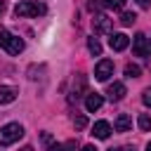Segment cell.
<instances>
[{
  "instance_id": "5b68a950",
  "label": "cell",
  "mask_w": 151,
  "mask_h": 151,
  "mask_svg": "<svg viewBox=\"0 0 151 151\" xmlns=\"http://www.w3.org/2000/svg\"><path fill=\"white\" fill-rule=\"evenodd\" d=\"M132 50H134V54H137V57H149V54H151L149 38H146L144 33H137V35H134V40H132Z\"/></svg>"
},
{
  "instance_id": "30bf717a",
  "label": "cell",
  "mask_w": 151,
  "mask_h": 151,
  "mask_svg": "<svg viewBox=\"0 0 151 151\" xmlns=\"http://www.w3.org/2000/svg\"><path fill=\"white\" fill-rule=\"evenodd\" d=\"M85 85H87V80H85V76H76V80H73V90H71V94H68V99L71 101H76L78 97H83L80 92H85Z\"/></svg>"
},
{
  "instance_id": "603a6c76",
  "label": "cell",
  "mask_w": 151,
  "mask_h": 151,
  "mask_svg": "<svg viewBox=\"0 0 151 151\" xmlns=\"http://www.w3.org/2000/svg\"><path fill=\"white\" fill-rule=\"evenodd\" d=\"M80 151H97V149H94V146H92V144H87V146H83V149H80Z\"/></svg>"
},
{
  "instance_id": "8992f818",
  "label": "cell",
  "mask_w": 151,
  "mask_h": 151,
  "mask_svg": "<svg viewBox=\"0 0 151 151\" xmlns=\"http://www.w3.org/2000/svg\"><path fill=\"white\" fill-rule=\"evenodd\" d=\"M92 28H94V33H111V19L106 14H94Z\"/></svg>"
},
{
  "instance_id": "6da1fadb",
  "label": "cell",
  "mask_w": 151,
  "mask_h": 151,
  "mask_svg": "<svg viewBox=\"0 0 151 151\" xmlns=\"http://www.w3.org/2000/svg\"><path fill=\"white\" fill-rule=\"evenodd\" d=\"M24 137V127L19 123H7L0 127V146H9Z\"/></svg>"
},
{
  "instance_id": "484cf974",
  "label": "cell",
  "mask_w": 151,
  "mask_h": 151,
  "mask_svg": "<svg viewBox=\"0 0 151 151\" xmlns=\"http://www.w3.org/2000/svg\"><path fill=\"white\" fill-rule=\"evenodd\" d=\"M123 151H134V146H123Z\"/></svg>"
},
{
  "instance_id": "2e32d148",
  "label": "cell",
  "mask_w": 151,
  "mask_h": 151,
  "mask_svg": "<svg viewBox=\"0 0 151 151\" xmlns=\"http://www.w3.org/2000/svg\"><path fill=\"white\" fill-rule=\"evenodd\" d=\"M50 151H76V142H64V144H50Z\"/></svg>"
},
{
  "instance_id": "ac0fdd59",
  "label": "cell",
  "mask_w": 151,
  "mask_h": 151,
  "mask_svg": "<svg viewBox=\"0 0 151 151\" xmlns=\"http://www.w3.org/2000/svg\"><path fill=\"white\" fill-rule=\"evenodd\" d=\"M134 21H137V14H134V12H123V14H120V24H123V26H132Z\"/></svg>"
},
{
  "instance_id": "9a60e30c",
  "label": "cell",
  "mask_w": 151,
  "mask_h": 151,
  "mask_svg": "<svg viewBox=\"0 0 151 151\" xmlns=\"http://www.w3.org/2000/svg\"><path fill=\"white\" fill-rule=\"evenodd\" d=\"M101 2V9H123L125 7V0H99Z\"/></svg>"
},
{
  "instance_id": "8fae6325",
  "label": "cell",
  "mask_w": 151,
  "mask_h": 151,
  "mask_svg": "<svg viewBox=\"0 0 151 151\" xmlns=\"http://www.w3.org/2000/svg\"><path fill=\"white\" fill-rule=\"evenodd\" d=\"M106 94H109L111 101H120V99L125 97V85H123V83H111V85L106 87Z\"/></svg>"
},
{
  "instance_id": "5bb4252c",
  "label": "cell",
  "mask_w": 151,
  "mask_h": 151,
  "mask_svg": "<svg viewBox=\"0 0 151 151\" xmlns=\"http://www.w3.org/2000/svg\"><path fill=\"white\" fill-rule=\"evenodd\" d=\"M87 50H90V54H94V57H99L101 54V42L92 35V38H87Z\"/></svg>"
},
{
  "instance_id": "3957f363",
  "label": "cell",
  "mask_w": 151,
  "mask_h": 151,
  "mask_svg": "<svg viewBox=\"0 0 151 151\" xmlns=\"http://www.w3.org/2000/svg\"><path fill=\"white\" fill-rule=\"evenodd\" d=\"M0 47L9 54H19L24 50V40L19 35H12L9 31H0Z\"/></svg>"
},
{
  "instance_id": "9c48e42d",
  "label": "cell",
  "mask_w": 151,
  "mask_h": 151,
  "mask_svg": "<svg viewBox=\"0 0 151 151\" xmlns=\"http://www.w3.org/2000/svg\"><path fill=\"white\" fill-rule=\"evenodd\" d=\"M101 104H104V97H101V94H97V92H90V94L85 97V109H87L90 113L99 111V109H101Z\"/></svg>"
},
{
  "instance_id": "cb8c5ba5",
  "label": "cell",
  "mask_w": 151,
  "mask_h": 151,
  "mask_svg": "<svg viewBox=\"0 0 151 151\" xmlns=\"http://www.w3.org/2000/svg\"><path fill=\"white\" fill-rule=\"evenodd\" d=\"M19 151H33V146H21Z\"/></svg>"
},
{
  "instance_id": "7a4b0ae2",
  "label": "cell",
  "mask_w": 151,
  "mask_h": 151,
  "mask_svg": "<svg viewBox=\"0 0 151 151\" xmlns=\"http://www.w3.org/2000/svg\"><path fill=\"white\" fill-rule=\"evenodd\" d=\"M45 12H47V7L42 2H31V0H21L14 7V14L17 17H42Z\"/></svg>"
},
{
  "instance_id": "7402d4cb",
  "label": "cell",
  "mask_w": 151,
  "mask_h": 151,
  "mask_svg": "<svg viewBox=\"0 0 151 151\" xmlns=\"http://www.w3.org/2000/svg\"><path fill=\"white\" fill-rule=\"evenodd\" d=\"M137 2H139V7H142V9H146V7L151 5V0H137Z\"/></svg>"
},
{
  "instance_id": "ffe728a7",
  "label": "cell",
  "mask_w": 151,
  "mask_h": 151,
  "mask_svg": "<svg viewBox=\"0 0 151 151\" xmlns=\"http://www.w3.org/2000/svg\"><path fill=\"white\" fill-rule=\"evenodd\" d=\"M73 123H76V127H78V130H83V127L87 125V118H85V116H76V118H73Z\"/></svg>"
},
{
  "instance_id": "f1b7e54d",
  "label": "cell",
  "mask_w": 151,
  "mask_h": 151,
  "mask_svg": "<svg viewBox=\"0 0 151 151\" xmlns=\"http://www.w3.org/2000/svg\"><path fill=\"white\" fill-rule=\"evenodd\" d=\"M149 47H151V42H149Z\"/></svg>"
},
{
  "instance_id": "44dd1931",
  "label": "cell",
  "mask_w": 151,
  "mask_h": 151,
  "mask_svg": "<svg viewBox=\"0 0 151 151\" xmlns=\"http://www.w3.org/2000/svg\"><path fill=\"white\" fill-rule=\"evenodd\" d=\"M142 101H144V104L151 109V87H146V90L142 92Z\"/></svg>"
},
{
  "instance_id": "7c38bea8",
  "label": "cell",
  "mask_w": 151,
  "mask_h": 151,
  "mask_svg": "<svg viewBox=\"0 0 151 151\" xmlns=\"http://www.w3.org/2000/svg\"><path fill=\"white\" fill-rule=\"evenodd\" d=\"M130 127H132V118H130L127 113H120V116L113 120V130H116V132H127Z\"/></svg>"
},
{
  "instance_id": "277c9868",
  "label": "cell",
  "mask_w": 151,
  "mask_h": 151,
  "mask_svg": "<svg viewBox=\"0 0 151 151\" xmlns=\"http://www.w3.org/2000/svg\"><path fill=\"white\" fill-rule=\"evenodd\" d=\"M111 76H113V61H111V59H101V61L94 66V78H97L99 83H106Z\"/></svg>"
},
{
  "instance_id": "d6986e66",
  "label": "cell",
  "mask_w": 151,
  "mask_h": 151,
  "mask_svg": "<svg viewBox=\"0 0 151 151\" xmlns=\"http://www.w3.org/2000/svg\"><path fill=\"white\" fill-rule=\"evenodd\" d=\"M139 73H142V68H139L137 64H127V66H125V76H127V78H139Z\"/></svg>"
},
{
  "instance_id": "52a82bcc",
  "label": "cell",
  "mask_w": 151,
  "mask_h": 151,
  "mask_svg": "<svg viewBox=\"0 0 151 151\" xmlns=\"http://www.w3.org/2000/svg\"><path fill=\"white\" fill-rule=\"evenodd\" d=\"M109 45H111V50H116V52H123V50L130 45V38H127L125 33H111V38H109Z\"/></svg>"
},
{
  "instance_id": "4fadbf2b",
  "label": "cell",
  "mask_w": 151,
  "mask_h": 151,
  "mask_svg": "<svg viewBox=\"0 0 151 151\" xmlns=\"http://www.w3.org/2000/svg\"><path fill=\"white\" fill-rule=\"evenodd\" d=\"M17 99V87L12 85H0V104H12Z\"/></svg>"
},
{
  "instance_id": "4316f807",
  "label": "cell",
  "mask_w": 151,
  "mask_h": 151,
  "mask_svg": "<svg viewBox=\"0 0 151 151\" xmlns=\"http://www.w3.org/2000/svg\"><path fill=\"white\" fill-rule=\"evenodd\" d=\"M146 151H151V142H149V144H146Z\"/></svg>"
},
{
  "instance_id": "83f0119b",
  "label": "cell",
  "mask_w": 151,
  "mask_h": 151,
  "mask_svg": "<svg viewBox=\"0 0 151 151\" xmlns=\"http://www.w3.org/2000/svg\"><path fill=\"white\" fill-rule=\"evenodd\" d=\"M109 151H123V149H109Z\"/></svg>"
},
{
  "instance_id": "ba28073f",
  "label": "cell",
  "mask_w": 151,
  "mask_h": 151,
  "mask_svg": "<svg viewBox=\"0 0 151 151\" xmlns=\"http://www.w3.org/2000/svg\"><path fill=\"white\" fill-rule=\"evenodd\" d=\"M111 132H113V127H111L106 120H97V123L92 125V134H94L97 139H109Z\"/></svg>"
},
{
  "instance_id": "d4e9b609",
  "label": "cell",
  "mask_w": 151,
  "mask_h": 151,
  "mask_svg": "<svg viewBox=\"0 0 151 151\" xmlns=\"http://www.w3.org/2000/svg\"><path fill=\"white\" fill-rule=\"evenodd\" d=\"M5 12V0H0V14Z\"/></svg>"
},
{
  "instance_id": "e0dca14e",
  "label": "cell",
  "mask_w": 151,
  "mask_h": 151,
  "mask_svg": "<svg viewBox=\"0 0 151 151\" xmlns=\"http://www.w3.org/2000/svg\"><path fill=\"white\" fill-rule=\"evenodd\" d=\"M137 125H139V130H151V116L149 113H139Z\"/></svg>"
}]
</instances>
